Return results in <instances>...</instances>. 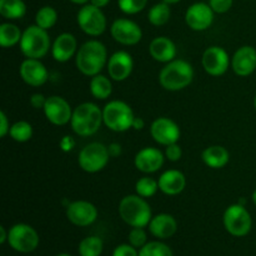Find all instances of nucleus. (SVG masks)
Wrapping results in <instances>:
<instances>
[{"instance_id":"nucleus-1","label":"nucleus","mask_w":256,"mask_h":256,"mask_svg":"<svg viewBox=\"0 0 256 256\" xmlns=\"http://www.w3.org/2000/svg\"><path fill=\"white\" fill-rule=\"evenodd\" d=\"M75 62L80 72L86 76H95L108 64L106 48L99 40H89L78 50Z\"/></svg>"},{"instance_id":"nucleus-2","label":"nucleus","mask_w":256,"mask_h":256,"mask_svg":"<svg viewBox=\"0 0 256 256\" xmlns=\"http://www.w3.org/2000/svg\"><path fill=\"white\" fill-rule=\"evenodd\" d=\"M104 122L102 110L94 102H82L72 110L70 120L72 132L79 136H92Z\"/></svg>"},{"instance_id":"nucleus-3","label":"nucleus","mask_w":256,"mask_h":256,"mask_svg":"<svg viewBox=\"0 0 256 256\" xmlns=\"http://www.w3.org/2000/svg\"><path fill=\"white\" fill-rule=\"evenodd\" d=\"M194 69L192 64L182 59H174L166 62L159 72L160 85L169 92L182 90L192 84Z\"/></svg>"},{"instance_id":"nucleus-4","label":"nucleus","mask_w":256,"mask_h":256,"mask_svg":"<svg viewBox=\"0 0 256 256\" xmlns=\"http://www.w3.org/2000/svg\"><path fill=\"white\" fill-rule=\"evenodd\" d=\"M119 215L132 228L149 226L152 219V208L140 195H126L119 204Z\"/></svg>"},{"instance_id":"nucleus-5","label":"nucleus","mask_w":256,"mask_h":256,"mask_svg":"<svg viewBox=\"0 0 256 256\" xmlns=\"http://www.w3.org/2000/svg\"><path fill=\"white\" fill-rule=\"evenodd\" d=\"M20 50L29 59H42L50 50V38L48 30L35 25H30L22 32L20 40Z\"/></svg>"},{"instance_id":"nucleus-6","label":"nucleus","mask_w":256,"mask_h":256,"mask_svg":"<svg viewBox=\"0 0 256 256\" xmlns=\"http://www.w3.org/2000/svg\"><path fill=\"white\" fill-rule=\"evenodd\" d=\"M102 118L106 128L112 132H122L132 128L135 115L129 104L120 100H112L102 109Z\"/></svg>"},{"instance_id":"nucleus-7","label":"nucleus","mask_w":256,"mask_h":256,"mask_svg":"<svg viewBox=\"0 0 256 256\" xmlns=\"http://www.w3.org/2000/svg\"><path fill=\"white\" fill-rule=\"evenodd\" d=\"M110 159L109 149L102 142H90L79 152L78 162L84 172L94 174L108 165Z\"/></svg>"},{"instance_id":"nucleus-8","label":"nucleus","mask_w":256,"mask_h":256,"mask_svg":"<svg viewBox=\"0 0 256 256\" xmlns=\"http://www.w3.org/2000/svg\"><path fill=\"white\" fill-rule=\"evenodd\" d=\"M224 226L230 235L236 238L246 236L252 226V219L250 212L244 205H230L224 212Z\"/></svg>"},{"instance_id":"nucleus-9","label":"nucleus","mask_w":256,"mask_h":256,"mask_svg":"<svg viewBox=\"0 0 256 256\" xmlns=\"http://www.w3.org/2000/svg\"><path fill=\"white\" fill-rule=\"evenodd\" d=\"M39 234L32 226L28 224H15L9 229L8 244L15 252L28 254L34 252L39 245Z\"/></svg>"},{"instance_id":"nucleus-10","label":"nucleus","mask_w":256,"mask_h":256,"mask_svg":"<svg viewBox=\"0 0 256 256\" xmlns=\"http://www.w3.org/2000/svg\"><path fill=\"white\" fill-rule=\"evenodd\" d=\"M76 22L80 29L90 36H99L106 29V18L104 12L92 4H85L80 8Z\"/></svg>"},{"instance_id":"nucleus-11","label":"nucleus","mask_w":256,"mask_h":256,"mask_svg":"<svg viewBox=\"0 0 256 256\" xmlns=\"http://www.w3.org/2000/svg\"><path fill=\"white\" fill-rule=\"evenodd\" d=\"M110 32L114 40L122 45H135L142 40V28L135 22L125 18L114 20L110 28Z\"/></svg>"},{"instance_id":"nucleus-12","label":"nucleus","mask_w":256,"mask_h":256,"mask_svg":"<svg viewBox=\"0 0 256 256\" xmlns=\"http://www.w3.org/2000/svg\"><path fill=\"white\" fill-rule=\"evenodd\" d=\"M185 22L190 29L195 32H204L209 29L214 22V10L209 4L195 2L188 8L185 12Z\"/></svg>"},{"instance_id":"nucleus-13","label":"nucleus","mask_w":256,"mask_h":256,"mask_svg":"<svg viewBox=\"0 0 256 256\" xmlns=\"http://www.w3.org/2000/svg\"><path fill=\"white\" fill-rule=\"evenodd\" d=\"M150 134L158 144L168 146L179 142L180 128L174 120L169 118H158L150 126Z\"/></svg>"},{"instance_id":"nucleus-14","label":"nucleus","mask_w":256,"mask_h":256,"mask_svg":"<svg viewBox=\"0 0 256 256\" xmlns=\"http://www.w3.org/2000/svg\"><path fill=\"white\" fill-rule=\"evenodd\" d=\"M66 218L76 226H89L98 219V209L92 202L78 200L66 206Z\"/></svg>"},{"instance_id":"nucleus-15","label":"nucleus","mask_w":256,"mask_h":256,"mask_svg":"<svg viewBox=\"0 0 256 256\" xmlns=\"http://www.w3.org/2000/svg\"><path fill=\"white\" fill-rule=\"evenodd\" d=\"M44 114L46 119L54 125H65L70 122L72 116V110L70 104L59 95H52L46 99L44 106Z\"/></svg>"},{"instance_id":"nucleus-16","label":"nucleus","mask_w":256,"mask_h":256,"mask_svg":"<svg viewBox=\"0 0 256 256\" xmlns=\"http://www.w3.org/2000/svg\"><path fill=\"white\" fill-rule=\"evenodd\" d=\"M202 66L208 74L220 76L229 69L230 58L226 50L220 46H210L202 54Z\"/></svg>"},{"instance_id":"nucleus-17","label":"nucleus","mask_w":256,"mask_h":256,"mask_svg":"<svg viewBox=\"0 0 256 256\" xmlns=\"http://www.w3.org/2000/svg\"><path fill=\"white\" fill-rule=\"evenodd\" d=\"M108 72L110 78L115 82H124L130 74L132 72L134 68V60L132 56L128 52L120 50V52H114L108 60Z\"/></svg>"},{"instance_id":"nucleus-18","label":"nucleus","mask_w":256,"mask_h":256,"mask_svg":"<svg viewBox=\"0 0 256 256\" xmlns=\"http://www.w3.org/2000/svg\"><path fill=\"white\" fill-rule=\"evenodd\" d=\"M20 76L30 86H42L48 82L49 72L40 59H26L20 65Z\"/></svg>"},{"instance_id":"nucleus-19","label":"nucleus","mask_w":256,"mask_h":256,"mask_svg":"<svg viewBox=\"0 0 256 256\" xmlns=\"http://www.w3.org/2000/svg\"><path fill=\"white\" fill-rule=\"evenodd\" d=\"M232 68L239 76H249L256 69V49L245 45L235 52L232 59Z\"/></svg>"},{"instance_id":"nucleus-20","label":"nucleus","mask_w":256,"mask_h":256,"mask_svg":"<svg viewBox=\"0 0 256 256\" xmlns=\"http://www.w3.org/2000/svg\"><path fill=\"white\" fill-rule=\"evenodd\" d=\"M164 154L156 148H144L135 155L134 164L139 172L152 174L164 165Z\"/></svg>"},{"instance_id":"nucleus-21","label":"nucleus","mask_w":256,"mask_h":256,"mask_svg":"<svg viewBox=\"0 0 256 256\" xmlns=\"http://www.w3.org/2000/svg\"><path fill=\"white\" fill-rule=\"evenodd\" d=\"M76 38L70 32H62L55 39L52 46V54L56 62H65L72 59L76 52Z\"/></svg>"},{"instance_id":"nucleus-22","label":"nucleus","mask_w":256,"mask_h":256,"mask_svg":"<svg viewBox=\"0 0 256 256\" xmlns=\"http://www.w3.org/2000/svg\"><path fill=\"white\" fill-rule=\"evenodd\" d=\"M149 230L152 235L160 240H165L172 238L178 230V222L175 218L170 214H158L152 216L149 222Z\"/></svg>"},{"instance_id":"nucleus-23","label":"nucleus","mask_w":256,"mask_h":256,"mask_svg":"<svg viewBox=\"0 0 256 256\" xmlns=\"http://www.w3.org/2000/svg\"><path fill=\"white\" fill-rule=\"evenodd\" d=\"M159 190L164 192L165 195H178L185 189L186 186V179L185 175L179 170H166L160 175L159 180Z\"/></svg>"},{"instance_id":"nucleus-24","label":"nucleus","mask_w":256,"mask_h":256,"mask_svg":"<svg viewBox=\"0 0 256 256\" xmlns=\"http://www.w3.org/2000/svg\"><path fill=\"white\" fill-rule=\"evenodd\" d=\"M149 52L154 60L159 62H169L176 56V46L174 42L166 36H158L152 40Z\"/></svg>"},{"instance_id":"nucleus-25","label":"nucleus","mask_w":256,"mask_h":256,"mask_svg":"<svg viewBox=\"0 0 256 256\" xmlns=\"http://www.w3.org/2000/svg\"><path fill=\"white\" fill-rule=\"evenodd\" d=\"M202 162L212 169H222L229 162L230 154L224 146L212 145L202 152Z\"/></svg>"},{"instance_id":"nucleus-26","label":"nucleus","mask_w":256,"mask_h":256,"mask_svg":"<svg viewBox=\"0 0 256 256\" xmlns=\"http://www.w3.org/2000/svg\"><path fill=\"white\" fill-rule=\"evenodd\" d=\"M26 14L24 0H0V15L8 20L22 19Z\"/></svg>"},{"instance_id":"nucleus-27","label":"nucleus","mask_w":256,"mask_h":256,"mask_svg":"<svg viewBox=\"0 0 256 256\" xmlns=\"http://www.w3.org/2000/svg\"><path fill=\"white\" fill-rule=\"evenodd\" d=\"M90 92L99 100L108 99L112 92V84L109 78L102 74L92 76L90 80Z\"/></svg>"},{"instance_id":"nucleus-28","label":"nucleus","mask_w":256,"mask_h":256,"mask_svg":"<svg viewBox=\"0 0 256 256\" xmlns=\"http://www.w3.org/2000/svg\"><path fill=\"white\" fill-rule=\"evenodd\" d=\"M22 32L19 28L12 22H4L0 25V45L2 48H12L20 42Z\"/></svg>"},{"instance_id":"nucleus-29","label":"nucleus","mask_w":256,"mask_h":256,"mask_svg":"<svg viewBox=\"0 0 256 256\" xmlns=\"http://www.w3.org/2000/svg\"><path fill=\"white\" fill-rule=\"evenodd\" d=\"M170 15H172L170 4L162 2L150 8L149 12H148V19H149L150 24H152L154 26H162L169 22Z\"/></svg>"},{"instance_id":"nucleus-30","label":"nucleus","mask_w":256,"mask_h":256,"mask_svg":"<svg viewBox=\"0 0 256 256\" xmlns=\"http://www.w3.org/2000/svg\"><path fill=\"white\" fill-rule=\"evenodd\" d=\"M104 249V242L99 236H88L79 244L80 256H100Z\"/></svg>"},{"instance_id":"nucleus-31","label":"nucleus","mask_w":256,"mask_h":256,"mask_svg":"<svg viewBox=\"0 0 256 256\" xmlns=\"http://www.w3.org/2000/svg\"><path fill=\"white\" fill-rule=\"evenodd\" d=\"M56 22L58 12L52 6H49V5L40 8L36 12V15H35V24L45 30L52 29L56 24Z\"/></svg>"},{"instance_id":"nucleus-32","label":"nucleus","mask_w":256,"mask_h":256,"mask_svg":"<svg viewBox=\"0 0 256 256\" xmlns=\"http://www.w3.org/2000/svg\"><path fill=\"white\" fill-rule=\"evenodd\" d=\"M10 136L12 140L18 142H25L32 139V126L30 122L20 120V122H14L10 126Z\"/></svg>"},{"instance_id":"nucleus-33","label":"nucleus","mask_w":256,"mask_h":256,"mask_svg":"<svg viewBox=\"0 0 256 256\" xmlns=\"http://www.w3.org/2000/svg\"><path fill=\"white\" fill-rule=\"evenodd\" d=\"M158 190H159V182L149 176L140 178L136 182V184H135V192H136V194L145 198V199L154 196Z\"/></svg>"},{"instance_id":"nucleus-34","label":"nucleus","mask_w":256,"mask_h":256,"mask_svg":"<svg viewBox=\"0 0 256 256\" xmlns=\"http://www.w3.org/2000/svg\"><path fill=\"white\" fill-rule=\"evenodd\" d=\"M139 256H172V252L164 242H150L139 250Z\"/></svg>"},{"instance_id":"nucleus-35","label":"nucleus","mask_w":256,"mask_h":256,"mask_svg":"<svg viewBox=\"0 0 256 256\" xmlns=\"http://www.w3.org/2000/svg\"><path fill=\"white\" fill-rule=\"evenodd\" d=\"M148 4V0H118L119 9L124 14L134 15L145 9Z\"/></svg>"},{"instance_id":"nucleus-36","label":"nucleus","mask_w":256,"mask_h":256,"mask_svg":"<svg viewBox=\"0 0 256 256\" xmlns=\"http://www.w3.org/2000/svg\"><path fill=\"white\" fill-rule=\"evenodd\" d=\"M129 244L136 249H142L148 242V235L144 232V228H132L128 235Z\"/></svg>"},{"instance_id":"nucleus-37","label":"nucleus","mask_w":256,"mask_h":256,"mask_svg":"<svg viewBox=\"0 0 256 256\" xmlns=\"http://www.w3.org/2000/svg\"><path fill=\"white\" fill-rule=\"evenodd\" d=\"M234 0H209V5L214 12L218 14H224V12H229L232 6Z\"/></svg>"},{"instance_id":"nucleus-38","label":"nucleus","mask_w":256,"mask_h":256,"mask_svg":"<svg viewBox=\"0 0 256 256\" xmlns=\"http://www.w3.org/2000/svg\"><path fill=\"white\" fill-rule=\"evenodd\" d=\"M112 256H139V252L132 245L122 244L115 248Z\"/></svg>"},{"instance_id":"nucleus-39","label":"nucleus","mask_w":256,"mask_h":256,"mask_svg":"<svg viewBox=\"0 0 256 256\" xmlns=\"http://www.w3.org/2000/svg\"><path fill=\"white\" fill-rule=\"evenodd\" d=\"M182 148L178 145V142L175 144L168 145L166 149H165V156L170 160V162H179L182 159Z\"/></svg>"},{"instance_id":"nucleus-40","label":"nucleus","mask_w":256,"mask_h":256,"mask_svg":"<svg viewBox=\"0 0 256 256\" xmlns=\"http://www.w3.org/2000/svg\"><path fill=\"white\" fill-rule=\"evenodd\" d=\"M10 132V125L4 112H0V136L5 138Z\"/></svg>"},{"instance_id":"nucleus-41","label":"nucleus","mask_w":256,"mask_h":256,"mask_svg":"<svg viewBox=\"0 0 256 256\" xmlns=\"http://www.w3.org/2000/svg\"><path fill=\"white\" fill-rule=\"evenodd\" d=\"M46 99L48 98H45L42 94H34L30 98V104H32L35 109H44Z\"/></svg>"},{"instance_id":"nucleus-42","label":"nucleus","mask_w":256,"mask_h":256,"mask_svg":"<svg viewBox=\"0 0 256 256\" xmlns=\"http://www.w3.org/2000/svg\"><path fill=\"white\" fill-rule=\"evenodd\" d=\"M108 149H109L110 156H112V158H115V156H118V155L122 154V146H120V144H116V142H112V144H110L109 146H108Z\"/></svg>"},{"instance_id":"nucleus-43","label":"nucleus","mask_w":256,"mask_h":256,"mask_svg":"<svg viewBox=\"0 0 256 256\" xmlns=\"http://www.w3.org/2000/svg\"><path fill=\"white\" fill-rule=\"evenodd\" d=\"M144 128H145V122H144V119H142V118L135 116L134 122H132V129H135V130H142V129H144Z\"/></svg>"},{"instance_id":"nucleus-44","label":"nucleus","mask_w":256,"mask_h":256,"mask_svg":"<svg viewBox=\"0 0 256 256\" xmlns=\"http://www.w3.org/2000/svg\"><path fill=\"white\" fill-rule=\"evenodd\" d=\"M8 238H9V232H6L4 226H0V244H5Z\"/></svg>"},{"instance_id":"nucleus-45","label":"nucleus","mask_w":256,"mask_h":256,"mask_svg":"<svg viewBox=\"0 0 256 256\" xmlns=\"http://www.w3.org/2000/svg\"><path fill=\"white\" fill-rule=\"evenodd\" d=\"M109 2H110V0H90V4L95 5V6L100 8V9L104 6H106Z\"/></svg>"},{"instance_id":"nucleus-46","label":"nucleus","mask_w":256,"mask_h":256,"mask_svg":"<svg viewBox=\"0 0 256 256\" xmlns=\"http://www.w3.org/2000/svg\"><path fill=\"white\" fill-rule=\"evenodd\" d=\"M69 2H74V4H78V5H85V4H88L90 0H69Z\"/></svg>"},{"instance_id":"nucleus-47","label":"nucleus","mask_w":256,"mask_h":256,"mask_svg":"<svg viewBox=\"0 0 256 256\" xmlns=\"http://www.w3.org/2000/svg\"><path fill=\"white\" fill-rule=\"evenodd\" d=\"M162 2H168V4H176V2H179L180 0H162Z\"/></svg>"},{"instance_id":"nucleus-48","label":"nucleus","mask_w":256,"mask_h":256,"mask_svg":"<svg viewBox=\"0 0 256 256\" xmlns=\"http://www.w3.org/2000/svg\"><path fill=\"white\" fill-rule=\"evenodd\" d=\"M252 202H254V204L256 205V189H255V192H252Z\"/></svg>"},{"instance_id":"nucleus-49","label":"nucleus","mask_w":256,"mask_h":256,"mask_svg":"<svg viewBox=\"0 0 256 256\" xmlns=\"http://www.w3.org/2000/svg\"><path fill=\"white\" fill-rule=\"evenodd\" d=\"M56 256H72V255H69V254H65V252H64V254H59V255H56Z\"/></svg>"},{"instance_id":"nucleus-50","label":"nucleus","mask_w":256,"mask_h":256,"mask_svg":"<svg viewBox=\"0 0 256 256\" xmlns=\"http://www.w3.org/2000/svg\"><path fill=\"white\" fill-rule=\"evenodd\" d=\"M254 106H255V110H256V95H255V99H254Z\"/></svg>"}]
</instances>
